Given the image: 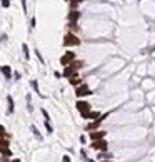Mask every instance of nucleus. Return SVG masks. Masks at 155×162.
I'll return each instance as SVG.
<instances>
[{
	"instance_id": "obj_1",
	"label": "nucleus",
	"mask_w": 155,
	"mask_h": 162,
	"mask_svg": "<svg viewBox=\"0 0 155 162\" xmlns=\"http://www.w3.org/2000/svg\"><path fill=\"white\" fill-rule=\"evenodd\" d=\"M80 40H79V37L73 35V33H67L64 39V45L65 47H70V45H79Z\"/></svg>"
},
{
	"instance_id": "obj_2",
	"label": "nucleus",
	"mask_w": 155,
	"mask_h": 162,
	"mask_svg": "<svg viewBox=\"0 0 155 162\" xmlns=\"http://www.w3.org/2000/svg\"><path fill=\"white\" fill-rule=\"evenodd\" d=\"M75 94H77V97H85V95H90V89H88V85H85V84H80L79 87H77V90H75Z\"/></svg>"
},
{
	"instance_id": "obj_3",
	"label": "nucleus",
	"mask_w": 155,
	"mask_h": 162,
	"mask_svg": "<svg viewBox=\"0 0 155 162\" xmlns=\"http://www.w3.org/2000/svg\"><path fill=\"white\" fill-rule=\"evenodd\" d=\"M77 69H79V67H77L75 64L67 65V67H65V70H64V75H65V77H68V79L75 77V75H77Z\"/></svg>"
},
{
	"instance_id": "obj_4",
	"label": "nucleus",
	"mask_w": 155,
	"mask_h": 162,
	"mask_svg": "<svg viewBox=\"0 0 155 162\" xmlns=\"http://www.w3.org/2000/svg\"><path fill=\"white\" fill-rule=\"evenodd\" d=\"M73 59H75V52H65V55L60 59V62H62V65H65V67H67V65L70 64Z\"/></svg>"
},
{
	"instance_id": "obj_5",
	"label": "nucleus",
	"mask_w": 155,
	"mask_h": 162,
	"mask_svg": "<svg viewBox=\"0 0 155 162\" xmlns=\"http://www.w3.org/2000/svg\"><path fill=\"white\" fill-rule=\"evenodd\" d=\"M92 147L97 149V150H102V152H107V142L102 140V139H100V140H95L93 144H92Z\"/></svg>"
},
{
	"instance_id": "obj_6",
	"label": "nucleus",
	"mask_w": 155,
	"mask_h": 162,
	"mask_svg": "<svg viewBox=\"0 0 155 162\" xmlns=\"http://www.w3.org/2000/svg\"><path fill=\"white\" fill-rule=\"evenodd\" d=\"M77 109L80 110V114H85V112H90V105H88V102H84V100H79L75 104Z\"/></svg>"
},
{
	"instance_id": "obj_7",
	"label": "nucleus",
	"mask_w": 155,
	"mask_h": 162,
	"mask_svg": "<svg viewBox=\"0 0 155 162\" xmlns=\"http://www.w3.org/2000/svg\"><path fill=\"white\" fill-rule=\"evenodd\" d=\"M103 135H105V132H103V130H95V132H90V139H92V142L103 139Z\"/></svg>"
},
{
	"instance_id": "obj_8",
	"label": "nucleus",
	"mask_w": 155,
	"mask_h": 162,
	"mask_svg": "<svg viewBox=\"0 0 155 162\" xmlns=\"http://www.w3.org/2000/svg\"><path fill=\"white\" fill-rule=\"evenodd\" d=\"M0 70H2V74L5 75V79H10V77H12V70H10V67H8V65H2V67H0Z\"/></svg>"
},
{
	"instance_id": "obj_9",
	"label": "nucleus",
	"mask_w": 155,
	"mask_h": 162,
	"mask_svg": "<svg viewBox=\"0 0 155 162\" xmlns=\"http://www.w3.org/2000/svg\"><path fill=\"white\" fill-rule=\"evenodd\" d=\"M7 102H8V110L7 112L12 114L13 112V99H12V95H7Z\"/></svg>"
},
{
	"instance_id": "obj_10",
	"label": "nucleus",
	"mask_w": 155,
	"mask_h": 162,
	"mask_svg": "<svg viewBox=\"0 0 155 162\" xmlns=\"http://www.w3.org/2000/svg\"><path fill=\"white\" fill-rule=\"evenodd\" d=\"M79 15H80V13L77 12V10H72V12H70V15H68V19H70V22H77Z\"/></svg>"
},
{
	"instance_id": "obj_11",
	"label": "nucleus",
	"mask_w": 155,
	"mask_h": 162,
	"mask_svg": "<svg viewBox=\"0 0 155 162\" xmlns=\"http://www.w3.org/2000/svg\"><path fill=\"white\" fill-rule=\"evenodd\" d=\"M22 50H24V57H25V59L28 60V59H30V52H28V47H27V44H24V45H22Z\"/></svg>"
},
{
	"instance_id": "obj_12",
	"label": "nucleus",
	"mask_w": 155,
	"mask_h": 162,
	"mask_svg": "<svg viewBox=\"0 0 155 162\" xmlns=\"http://www.w3.org/2000/svg\"><path fill=\"white\" fill-rule=\"evenodd\" d=\"M45 129H47V132H48V134H52V132H53V127H52L50 120H45Z\"/></svg>"
},
{
	"instance_id": "obj_13",
	"label": "nucleus",
	"mask_w": 155,
	"mask_h": 162,
	"mask_svg": "<svg viewBox=\"0 0 155 162\" xmlns=\"http://www.w3.org/2000/svg\"><path fill=\"white\" fill-rule=\"evenodd\" d=\"M82 4V0H70V7L75 10V7H79V5Z\"/></svg>"
},
{
	"instance_id": "obj_14",
	"label": "nucleus",
	"mask_w": 155,
	"mask_h": 162,
	"mask_svg": "<svg viewBox=\"0 0 155 162\" xmlns=\"http://www.w3.org/2000/svg\"><path fill=\"white\" fill-rule=\"evenodd\" d=\"M32 132H33V135H35L38 140H42V135H40V132L37 130V127H35V125H32Z\"/></svg>"
},
{
	"instance_id": "obj_15",
	"label": "nucleus",
	"mask_w": 155,
	"mask_h": 162,
	"mask_svg": "<svg viewBox=\"0 0 155 162\" xmlns=\"http://www.w3.org/2000/svg\"><path fill=\"white\" fill-rule=\"evenodd\" d=\"M70 84H72V85H80L82 82H80V79L75 75V77H72V79H70Z\"/></svg>"
},
{
	"instance_id": "obj_16",
	"label": "nucleus",
	"mask_w": 155,
	"mask_h": 162,
	"mask_svg": "<svg viewBox=\"0 0 155 162\" xmlns=\"http://www.w3.org/2000/svg\"><path fill=\"white\" fill-rule=\"evenodd\" d=\"M30 85L35 89V92L38 94V95H42V94H40V90H38V84H37V80H32V82H30Z\"/></svg>"
},
{
	"instance_id": "obj_17",
	"label": "nucleus",
	"mask_w": 155,
	"mask_h": 162,
	"mask_svg": "<svg viewBox=\"0 0 155 162\" xmlns=\"http://www.w3.org/2000/svg\"><path fill=\"white\" fill-rule=\"evenodd\" d=\"M8 5H10V0H2V7H5V8H7Z\"/></svg>"
},
{
	"instance_id": "obj_18",
	"label": "nucleus",
	"mask_w": 155,
	"mask_h": 162,
	"mask_svg": "<svg viewBox=\"0 0 155 162\" xmlns=\"http://www.w3.org/2000/svg\"><path fill=\"white\" fill-rule=\"evenodd\" d=\"M42 114H44L45 120H50V117H48V114H47V110H45V109H42Z\"/></svg>"
},
{
	"instance_id": "obj_19",
	"label": "nucleus",
	"mask_w": 155,
	"mask_h": 162,
	"mask_svg": "<svg viewBox=\"0 0 155 162\" xmlns=\"http://www.w3.org/2000/svg\"><path fill=\"white\" fill-rule=\"evenodd\" d=\"M22 7H24V10H27V0H22Z\"/></svg>"
},
{
	"instance_id": "obj_20",
	"label": "nucleus",
	"mask_w": 155,
	"mask_h": 162,
	"mask_svg": "<svg viewBox=\"0 0 155 162\" xmlns=\"http://www.w3.org/2000/svg\"><path fill=\"white\" fill-rule=\"evenodd\" d=\"M80 142H82V144H85V142H87V137H85V135H82V137H80Z\"/></svg>"
},
{
	"instance_id": "obj_21",
	"label": "nucleus",
	"mask_w": 155,
	"mask_h": 162,
	"mask_svg": "<svg viewBox=\"0 0 155 162\" xmlns=\"http://www.w3.org/2000/svg\"><path fill=\"white\" fill-rule=\"evenodd\" d=\"M64 162H70V157H68V155H64Z\"/></svg>"
}]
</instances>
